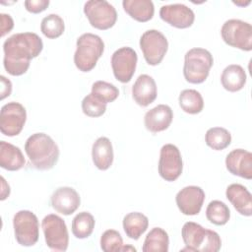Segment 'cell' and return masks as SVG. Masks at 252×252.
<instances>
[{"mask_svg":"<svg viewBox=\"0 0 252 252\" xmlns=\"http://www.w3.org/2000/svg\"><path fill=\"white\" fill-rule=\"evenodd\" d=\"M43 49L41 38L34 32H19L8 37L3 43V64L8 74L21 76L25 74L31 60L37 57Z\"/></svg>","mask_w":252,"mask_h":252,"instance_id":"6da1fadb","label":"cell"},{"mask_svg":"<svg viewBox=\"0 0 252 252\" xmlns=\"http://www.w3.org/2000/svg\"><path fill=\"white\" fill-rule=\"evenodd\" d=\"M25 152L30 164L38 170H49L58 161L59 148L54 140L45 133H34L25 143Z\"/></svg>","mask_w":252,"mask_h":252,"instance_id":"7a4b0ae2","label":"cell"},{"mask_svg":"<svg viewBox=\"0 0 252 252\" xmlns=\"http://www.w3.org/2000/svg\"><path fill=\"white\" fill-rule=\"evenodd\" d=\"M181 236L186 245L182 250L218 252L221 247V239L218 232L207 229L194 221H187L183 224Z\"/></svg>","mask_w":252,"mask_h":252,"instance_id":"3957f363","label":"cell"},{"mask_svg":"<svg viewBox=\"0 0 252 252\" xmlns=\"http://www.w3.org/2000/svg\"><path fill=\"white\" fill-rule=\"evenodd\" d=\"M74 63L82 72L92 71L104 51V42L100 36L91 32L80 35L76 42Z\"/></svg>","mask_w":252,"mask_h":252,"instance_id":"277c9868","label":"cell"},{"mask_svg":"<svg viewBox=\"0 0 252 252\" xmlns=\"http://www.w3.org/2000/svg\"><path fill=\"white\" fill-rule=\"evenodd\" d=\"M214 64L211 52L205 48L194 47L188 50L184 56L183 75L191 84H201L206 81Z\"/></svg>","mask_w":252,"mask_h":252,"instance_id":"5b68a950","label":"cell"},{"mask_svg":"<svg viewBox=\"0 0 252 252\" xmlns=\"http://www.w3.org/2000/svg\"><path fill=\"white\" fill-rule=\"evenodd\" d=\"M223 41L232 47L243 51L252 50V26L238 19H230L224 22L220 29Z\"/></svg>","mask_w":252,"mask_h":252,"instance_id":"8992f818","label":"cell"},{"mask_svg":"<svg viewBox=\"0 0 252 252\" xmlns=\"http://www.w3.org/2000/svg\"><path fill=\"white\" fill-rule=\"evenodd\" d=\"M15 238L22 246H33L39 236V223L37 217L31 211L21 210L13 219Z\"/></svg>","mask_w":252,"mask_h":252,"instance_id":"52a82bcc","label":"cell"},{"mask_svg":"<svg viewBox=\"0 0 252 252\" xmlns=\"http://www.w3.org/2000/svg\"><path fill=\"white\" fill-rule=\"evenodd\" d=\"M46 245L53 251H66L69 245L67 225L62 218L55 214L45 216L41 221Z\"/></svg>","mask_w":252,"mask_h":252,"instance_id":"ba28073f","label":"cell"},{"mask_svg":"<svg viewBox=\"0 0 252 252\" xmlns=\"http://www.w3.org/2000/svg\"><path fill=\"white\" fill-rule=\"evenodd\" d=\"M84 13L92 27L97 30H108L117 21V12L113 5L105 0H90L84 5Z\"/></svg>","mask_w":252,"mask_h":252,"instance_id":"9c48e42d","label":"cell"},{"mask_svg":"<svg viewBox=\"0 0 252 252\" xmlns=\"http://www.w3.org/2000/svg\"><path fill=\"white\" fill-rule=\"evenodd\" d=\"M140 48L149 65H158L168 49L165 35L158 30H148L140 37Z\"/></svg>","mask_w":252,"mask_h":252,"instance_id":"30bf717a","label":"cell"},{"mask_svg":"<svg viewBox=\"0 0 252 252\" xmlns=\"http://www.w3.org/2000/svg\"><path fill=\"white\" fill-rule=\"evenodd\" d=\"M27 111L20 102L11 101L4 104L0 111V131L3 135L14 137L19 135L26 123Z\"/></svg>","mask_w":252,"mask_h":252,"instance_id":"8fae6325","label":"cell"},{"mask_svg":"<svg viewBox=\"0 0 252 252\" xmlns=\"http://www.w3.org/2000/svg\"><path fill=\"white\" fill-rule=\"evenodd\" d=\"M158 174L168 182L175 181L182 173L183 161L179 149L173 144L161 147L158 159Z\"/></svg>","mask_w":252,"mask_h":252,"instance_id":"7c38bea8","label":"cell"},{"mask_svg":"<svg viewBox=\"0 0 252 252\" xmlns=\"http://www.w3.org/2000/svg\"><path fill=\"white\" fill-rule=\"evenodd\" d=\"M138 61L137 52L128 46L118 48L111 56V68L115 79L129 83L135 73Z\"/></svg>","mask_w":252,"mask_h":252,"instance_id":"4fadbf2b","label":"cell"},{"mask_svg":"<svg viewBox=\"0 0 252 252\" xmlns=\"http://www.w3.org/2000/svg\"><path fill=\"white\" fill-rule=\"evenodd\" d=\"M205 201L204 190L195 185L182 188L175 196V202L179 211L185 216L198 215Z\"/></svg>","mask_w":252,"mask_h":252,"instance_id":"5bb4252c","label":"cell"},{"mask_svg":"<svg viewBox=\"0 0 252 252\" xmlns=\"http://www.w3.org/2000/svg\"><path fill=\"white\" fill-rule=\"evenodd\" d=\"M159 17L163 22L177 29H187L191 27L195 21L193 10L179 3L161 6Z\"/></svg>","mask_w":252,"mask_h":252,"instance_id":"9a60e30c","label":"cell"},{"mask_svg":"<svg viewBox=\"0 0 252 252\" xmlns=\"http://www.w3.org/2000/svg\"><path fill=\"white\" fill-rule=\"evenodd\" d=\"M52 208L59 214L70 216L75 213L81 204L79 193L72 187L63 186L57 188L50 198Z\"/></svg>","mask_w":252,"mask_h":252,"instance_id":"2e32d148","label":"cell"},{"mask_svg":"<svg viewBox=\"0 0 252 252\" xmlns=\"http://www.w3.org/2000/svg\"><path fill=\"white\" fill-rule=\"evenodd\" d=\"M226 169L233 175L252 179V154L243 149L232 150L225 158Z\"/></svg>","mask_w":252,"mask_h":252,"instance_id":"e0dca14e","label":"cell"},{"mask_svg":"<svg viewBox=\"0 0 252 252\" xmlns=\"http://www.w3.org/2000/svg\"><path fill=\"white\" fill-rule=\"evenodd\" d=\"M173 119V111L166 104H158L146 112L144 124L148 131L156 134L166 130Z\"/></svg>","mask_w":252,"mask_h":252,"instance_id":"ac0fdd59","label":"cell"},{"mask_svg":"<svg viewBox=\"0 0 252 252\" xmlns=\"http://www.w3.org/2000/svg\"><path fill=\"white\" fill-rule=\"evenodd\" d=\"M157 95L158 89L154 78L147 74L140 75L132 87V96L135 102L145 107L154 102Z\"/></svg>","mask_w":252,"mask_h":252,"instance_id":"d6986e66","label":"cell"},{"mask_svg":"<svg viewBox=\"0 0 252 252\" xmlns=\"http://www.w3.org/2000/svg\"><path fill=\"white\" fill-rule=\"evenodd\" d=\"M225 196L240 215L251 217L252 195L244 185L239 183H232L228 185L225 191Z\"/></svg>","mask_w":252,"mask_h":252,"instance_id":"ffe728a7","label":"cell"},{"mask_svg":"<svg viewBox=\"0 0 252 252\" xmlns=\"http://www.w3.org/2000/svg\"><path fill=\"white\" fill-rule=\"evenodd\" d=\"M92 158L94 164L99 170L108 169L113 162V147L107 137H99L92 147Z\"/></svg>","mask_w":252,"mask_h":252,"instance_id":"44dd1931","label":"cell"},{"mask_svg":"<svg viewBox=\"0 0 252 252\" xmlns=\"http://www.w3.org/2000/svg\"><path fill=\"white\" fill-rule=\"evenodd\" d=\"M25 157L21 149L11 143L0 142V166L9 171H17L24 167Z\"/></svg>","mask_w":252,"mask_h":252,"instance_id":"7402d4cb","label":"cell"},{"mask_svg":"<svg viewBox=\"0 0 252 252\" xmlns=\"http://www.w3.org/2000/svg\"><path fill=\"white\" fill-rule=\"evenodd\" d=\"M246 79L245 70L238 64H230L226 66L220 76L222 87L231 93L242 90L246 84Z\"/></svg>","mask_w":252,"mask_h":252,"instance_id":"603a6c76","label":"cell"},{"mask_svg":"<svg viewBox=\"0 0 252 252\" xmlns=\"http://www.w3.org/2000/svg\"><path fill=\"white\" fill-rule=\"evenodd\" d=\"M124 11L134 20L145 23L154 17L155 6L151 0H124Z\"/></svg>","mask_w":252,"mask_h":252,"instance_id":"cb8c5ba5","label":"cell"},{"mask_svg":"<svg viewBox=\"0 0 252 252\" xmlns=\"http://www.w3.org/2000/svg\"><path fill=\"white\" fill-rule=\"evenodd\" d=\"M123 229L126 235L134 240H138L149 226V219L142 213L132 212L123 218Z\"/></svg>","mask_w":252,"mask_h":252,"instance_id":"d4e9b609","label":"cell"},{"mask_svg":"<svg viewBox=\"0 0 252 252\" xmlns=\"http://www.w3.org/2000/svg\"><path fill=\"white\" fill-rule=\"evenodd\" d=\"M169 237L161 227H154L147 234L142 247L143 252H167Z\"/></svg>","mask_w":252,"mask_h":252,"instance_id":"484cf974","label":"cell"},{"mask_svg":"<svg viewBox=\"0 0 252 252\" xmlns=\"http://www.w3.org/2000/svg\"><path fill=\"white\" fill-rule=\"evenodd\" d=\"M181 109L189 114H198L204 108V99L202 94L193 89L183 90L178 97Z\"/></svg>","mask_w":252,"mask_h":252,"instance_id":"4316f807","label":"cell"},{"mask_svg":"<svg viewBox=\"0 0 252 252\" xmlns=\"http://www.w3.org/2000/svg\"><path fill=\"white\" fill-rule=\"evenodd\" d=\"M95 224L94 218L89 212L77 214L72 220V233L76 238L85 239L91 236Z\"/></svg>","mask_w":252,"mask_h":252,"instance_id":"83f0119b","label":"cell"},{"mask_svg":"<svg viewBox=\"0 0 252 252\" xmlns=\"http://www.w3.org/2000/svg\"><path fill=\"white\" fill-rule=\"evenodd\" d=\"M207 146L215 151H222L231 143V134L223 127H212L205 135Z\"/></svg>","mask_w":252,"mask_h":252,"instance_id":"f1b7e54d","label":"cell"},{"mask_svg":"<svg viewBox=\"0 0 252 252\" xmlns=\"http://www.w3.org/2000/svg\"><path fill=\"white\" fill-rule=\"evenodd\" d=\"M206 217L210 222L216 225H224L230 219V211L223 202L214 200L207 206Z\"/></svg>","mask_w":252,"mask_h":252,"instance_id":"f546056e","label":"cell"},{"mask_svg":"<svg viewBox=\"0 0 252 252\" xmlns=\"http://www.w3.org/2000/svg\"><path fill=\"white\" fill-rule=\"evenodd\" d=\"M40 31L47 38H57L61 36L65 31L64 21L57 14H49L41 20Z\"/></svg>","mask_w":252,"mask_h":252,"instance_id":"4dcf8cb0","label":"cell"},{"mask_svg":"<svg viewBox=\"0 0 252 252\" xmlns=\"http://www.w3.org/2000/svg\"><path fill=\"white\" fill-rule=\"evenodd\" d=\"M92 94L107 104L118 97L119 90L113 84L108 82L96 81L92 86Z\"/></svg>","mask_w":252,"mask_h":252,"instance_id":"1f68e13d","label":"cell"},{"mask_svg":"<svg viewBox=\"0 0 252 252\" xmlns=\"http://www.w3.org/2000/svg\"><path fill=\"white\" fill-rule=\"evenodd\" d=\"M82 110L89 117H99L105 113L106 103L91 93L83 98Z\"/></svg>","mask_w":252,"mask_h":252,"instance_id":"d6a6232c","label":"cell"},{"mask_svg":"<svg viewBox=\"0 0 252 252\" xmlns=\"http://www.w3.org/2000/svg\"><path fill=\"white\" fill-rule=\"evenodd\" d=\"M100 248L105 252L123 251L124 244L121 234L115 229L105 230L100 237Z\"/></svg>","mask_w":252,"mask_h":252,"instance_id":"836d02e7","label":"cell"},{"mask_svg":"<svg viewBox=\"0 0 252 252\" xmlns=\"http://www.w3.org/2000/svg\"><path fill=\"white\" fill-rule=\"evenodd\" d=\"M49 0H27L24 2L27 11L32 14L43 12L49 6Z\"/></svg>","mask_w":252,"mask_h":252,"instance_id":"e575fe53","label":"cell"},{"mask_svg":"<svg viewBox=\"0 0 252 252\" xmlns=\"http://www.w3.org/2000/svg\"><path fill=\"white\" fill-rule=\"evenodd\" d=\"M0 21H1V36L3 37L6 33L10 32L14 28V21L10 15L4 14V13L0 14Z\"/></svg>","mask_w":252,"mask_h":252,"instance_id":"d590c367","label":"cell"},{"mask_svg":"<svg viewBox=\"0 0 252 252\" xmlns=\"http://www.w3.org/2000/svg\"><path fill=\"white\" fill-rule=\"evenodd\" d=\"M1 80V99H4L5 97L9 96L12 93V83L9 79H7L5 76H0Z\"/></svg>","mask_w":252,"mask_h":252,"instance_id":"8d00e7d4","label":"cell"},{"mask_svg":"<svg viewBox=\"0 0 252 252\" xmlns=\"http://www.w3.org/2000/svg\"><path fill=\"white\" fill-rule=\"evenodd\" d=\"M1 187H2V190H1V200H5L7 197H9L10 195V186L9 184L6 182V180L4 179L3 176H1Z\"/></svg>","mask_w":252,"mask_h":252,"instance_id":"74e56055","label":"cell"},{"mask_svg":"<svg viewBox=\"0 0 252 252\" xmlns=\"http://www.w3.org/2000/svg\"><path fill=\"white\" fill-rule=\"evenodd\" d=\"M235 5L237 6H246V5H249L250 4V1H248L247 3H239V2H233Z\"/></svg>","mask_w":252,"mask_h":252,"instance_id":"f35d334b","label":"cell"}]
</instances>
